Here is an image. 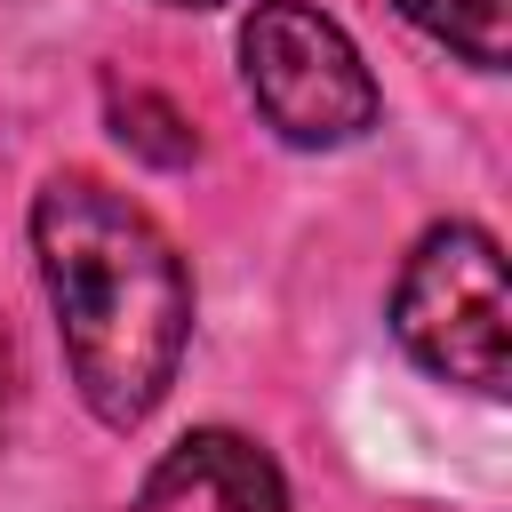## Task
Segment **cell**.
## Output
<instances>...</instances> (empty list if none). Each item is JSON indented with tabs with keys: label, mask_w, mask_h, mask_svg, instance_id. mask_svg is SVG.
I'll return each mask as SVG.
<instances>
[{
	"label": "cell",
	"mask_w": 512,
	"mask_h": 512,
	"mask_svg": "<svg viewBox=\"0 0 512 512\" xmlns=\"http://www.w3.org/2000/svg\"><path fill=\"white\" fill-rule=\"evenodd\" d=\"M32 256L88 416L136 432L168 400L192 336V272L176 240L104 176L64 168L32 192Z\"/></svg>",
	"instance_id": "6da1fadb"
},
{
	"label": "cell",
	"mask_w": 512,
	"mask_h": 512,
	"mask_svg": "<svg viewBox=\"0 0 512 512\" xmlns=\"http://www.w3.org/2000/svg\"><path fill=\"white\" fill-rule=\"evenodd\" d=\"M392 336L408 344L416 368L480 400H504L512 392V280H504L496 232L432 224L392 280Z\"/></svg>",
	"instance_id": "7a4b0ae2"
},
{
	"label": "cell",
	"mask_w": 512,
	"mask_h": 512,
	"mask_svg": "<svg viewBox=\"0 0 512 512\" xmlns=\"http://www.w3.org/2000/svg\"><path fill=\"white\" fill-rule=\"evenodd\" d=\"M240 80L264 128L296 152H336L376 128V72L312 0H256L240 24Z\"/></svg>",
	"instance_id": "3957f363"
},
{
	"label": "cell",
	"mask_w": 512,
	"mask_h": 512,
	"mask_svg": "<svg viewBox=\"0 0 512 512\" xmlns=\"http://www.w3.org/2000/svg\"><path fill=\"white\" fill-rule=\"evenodd\" d=\"M184 488L216 496L224 512H288V480H280V464H272L248 432H232V424H200V432H184V440L144 472V488H136L128 512H160V504L184 496Z\"/></svg>",
	"instance_id": "277c9868"
},
{
	"label": "cell",
	"mask_w": 512,
	"mask_h": 512,
	"mask_svg": "<svg viewBox=\"0 0 512 512\" xmlns=\"http://www.w3.org/2000/svg\"><path fill=\"white\" fill-rule=\"evenodd\" d=\"M400 16L480 72L512 64V0H400Z\"/></svg>",
	"instance_id": "5b68a950"
},
{
	"label": "cell",
	"mask_w": 512,
	"mask_h": 512,
	"mask_svg": "<svg viewBox=\"0 0 512 512\" xmlns=\"http://www.w3.org/2000/svg\"><path fill=\"white\" fill-rule=\"evenodd\" d=\"M112 136H120L136 160H152V168H192V152H200L192 120H184L168 96H152V88L112 96Z\"/></svg>",
	"instance_id": "8992f818"
},
{
	"label": "cell",
	"mask_w": 512,
	"mask_h": 512,
	"mask_svg": "<svg viewBox=\"0 0 512 512\" xmlns=\"http://www.w3.org/2000/svg\"><path fill=\"white\" fill-rule=\"evenodd\" d=\"M0 424H8V352H0Z\"/></svg>",
	"instance_id": "52a82bcc"
},
{
	"label": "cell",
	"mask_w": 512,
	"mask_h": 512,
	"mask_svg": "<svg viewBox=\"0 0 512 512\" xmlns=\"http://www.w3.org/2000/svg\"><path fill=\"white\" fill-rule=\"evenodd\" d=\"M168 8H216V0H168Z\"/></svg>",
	"instance_id": "ba28073f"
}]
</instances>
